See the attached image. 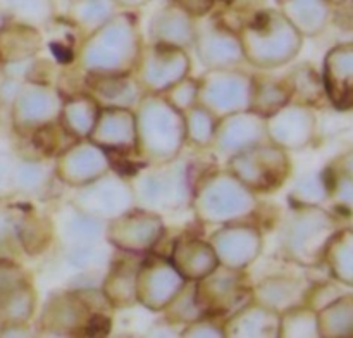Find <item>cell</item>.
Wrapping results in <instances>:
<instances>
[{
    "mask_svg": "<svg viewBox=\"0 0 353 338\" xmlns=\"http://www.w3.org/2000/svg\"><path fill=\"white\" fill-rule=\"evenodd\" d=\"M176 3L190 14H205L214 6V0H176Z\"/></svg>",
    "mask_w": 353,
    "mask_h": 338,
    "instance_id": "obj_1",
    "label": "cell"
}]
</instances>
